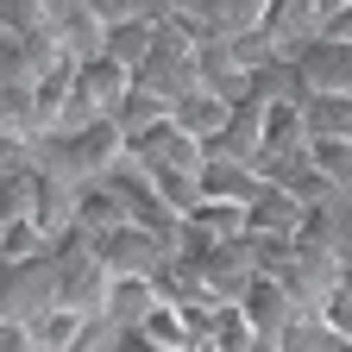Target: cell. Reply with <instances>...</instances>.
I'll return each mask as SVG.
<instances>
[{"instance_id": "8992f818", "label": "cell", "mask_w": 352, "mask_h": 352, "mask_svg": "<svg viewBox=\"0 0 352 352\" xmlns=\"http://www.w3.org/2000/svg\"><path fill=\"white\" fill-rule=\"evenodd\" d=\"M170 120L189 132V139H201V145H214L220 132H227V120H233V107L220 101V95H208V88H189L183 101L170 107Z\"/></svg>"}, {"instance_id": "277c9868", "label": "cell", "mask_w": 352, "mask_h": 352, "mask_svg": "<svg viewBox=\"0 0 352 352\" xmlns=\"http://www.w3.org/2000/svg\"><path fill=\"white\" fill-rule=\"evenodd\" d=\"M239 308L252 315V327H258L264 340H283V333H289V327L302 321V308H296V296H289V289H283L277 277H264V271L252 277V289L239 296Z\"/></svg>"}, {"instance_id": "5b68a950", "label": "cell", "mask_w": 352, "mask_h": 352, "mask_svg": "<svg viewBox=\"0 0 352 352\" xmlns=\"http://www.w3.org/2000/svg\"><path fill=\"white\" fill-rule=\"evenodd\" d=\"M157 302H164V296H157V283H151V277H113V289H107V308H101V321H107L113 333H126V327H145Z\"/></svg>"}, {"instance_id": "3957f363", "label": "cell", "mask_w": 352, "mask_h": 352, "mask_svg": "<svg viewBox=\"0 0 352 352\" xmlns=\"http://www.w3.org/2000/svg\"><path fill=\"white\" fill-rule=\"evenodd\" d=\"M302 82H308V95H352V44L346 38H315L308 51L296 57Z\"/></svg>"}, {"instance_id": "52a82bcc", "label": "cell", "mask_w": 352, "mask_h": 352, "mask_svg": "<svg viewBox=\"0 0 352 352\" xmlns=\"http://www.w3.org/2000/svg\"><path fill=\"white\" fill-rule=\"evenodd\" d=\"M157 32H164V25H157V19H139V13L113 19V25H107V57H113V63H126L132 76H139V69H145V57H151V44H157Z\"/></svg>"}, {"instance_id": "30bf717a", "label": "cell", "mask_w": 352, "mask_h": 352, "mask_svg": "<svg viewBox=\"0 0 352 352\" xmlns=\"http://www.w3.org/2000/svg\"><path fill=\"white\" fill-rule=\"evenodd\" d=\"M308 7H315V13L333 25V19H346V13H352V0H308Z\"/></svg>"}, {"instance_id": "9c48e42d", "label": "cell", "mask_w": 352, "mask_h": 352, "mask_svg": "<svg viewBox=\"0 0 352 352\" xmlns=\"http://www.w3.org/2000/svg\"><path fill=\"white\" fill-rule=\"evenodd\" d=\"M107 352H164V346H157L151 333H139V327H126V333H113V346H107Z\"/></svg>"}, {"instance_id": "ba28073f", "label": "cell", "mask_w": 352, "mask_h": 352, "mask_svg": "<svg viewBox=\"0 0 352 352\" xmlns=\"http://www.w3.org/2000/svg\"><path fill=\"white\" fill-rule=\"evenodd\" d=\"M120 132H126V145L132 139H145V132H157V126H170V101H157V95H145V88H132V95L120 101Z\"/></svg>"}, {"instance_id": "7a4b0ae2", "label": "cell", "mask_w": 352, "mask_h": 352, "mask_svg": "<svg viewBox=\"0 0 352 352\" xmlns=\"http://www.w3.org/2000/svg\"><path fill=\"white\" fill-rule=\"evenodd\" d=\"M264 189H271V176H264L258 164L208 151V164H201V195H208V201H233V208H252Z\"/></svg>"}, {"instance_id": "6da1fadb", "label": "cell", "mask_w": 352, "mask_h": 352, "mask_svg": "<svg viewBox=\"0 0 352 352\" xmlns=\"http://www.w3.org/2000/svg\"><path fill=\"white\" fill-rule=\"evenodd\" d=\"M88 252H95V264L107 277H157L164 264H170V239H157V233H145V227H113V233H101V239H88Z\"/></svg>"}]
</instances>
